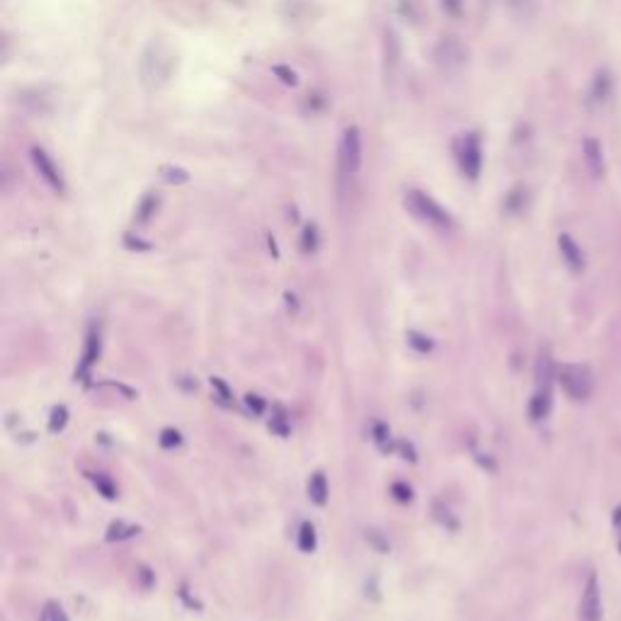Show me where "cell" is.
I'll return each instance as SVG.
<instances>
[{
	"mask_svg": "<svg viewBox=\"0 0 621 621\" xmlns=\"http://www.w3.org/2000/svg\"><path fill=\"white\" fill-rule=\"evenodd\" d=\"M177 68V56L165 41L153 39L149 46L144 49L139 59V78H141V86L146 88L149 93H156L165 86L168 81L172 78Z\"/></svg>",
	"mask_w": 621,
	"mask_h": 621,
	"instance_id": "cell-1",
	"label": "cell"
},
{
	"mask_svg": "<svg viewBox=\"0 0 621 621\" xmlns=\"http://www.w3.org/2000/svg\"><path fill=\"white\" fill-rule=\"evenodd\" d=\"M405 207H408V212L413 214V217H418L420 221H425V224L435 226V228H451V226H454L449 212L442 209L430 194L420 192V189H410V192H405Z\"/></svg>",
	"mask_w": 621,
	"mask_h": 621,
	"instance_id": "cell-2",
	"label": "cell"
},
{
	"mask_svg": "<svg viewBox=\"0 0 621 621\" xmlns=\"http://www.w3.org/2000/svg\"><path fill=\"white\" fill-rule=\"evenodd\" d=\"M338 165L345 177H355L362 168V134L355 124L347 126L340 136L338 146Z\"/></svg>",
	"mask_w": 621,
	"mask_h": 621,
	"instance_id": "cell-3",
	"label": "cell"
},
{
	"mask_svg": "<svg viewBox=\"0 0 621 621\" xmlns=\"http://www.w3.org/2000/svg\"><path fill=\"white\" fill-rule=\"evenodd\" d=\"M456 163L459 170L464 172L468 180H478L483 168V149H481V136L478 134H464L456 141Z\"/></svg>",
	"mask_w": 621,
	"mask_h": 621,
	"instance_id": "cell-4",
	"label": "cell"
},
{
	"mask_svg": "<svg viewBox=\"0 0 621 621\" xmlns=\"http://www.w3.org/2000/svg\"><path fill=\"white\" fill-rule=\"evenodd\" d=\"M559 381L573 401H585L592 393V371L585 364H563Z\"/></svg>",
	"mask_w": 621,
	"mask_h": 621,
	"instance_id": "cell-5",
	"label": "cell"
},
{
	"mask_svg": "<svg viewBox=\"0 0 621 621\" xmlns=\"http://www.w3.org/2000/svg\"><path fill=\"white\" fill-rule=\"evenodd\" d=\"M466 61V49L461 46V41H456V36H444L435 49V63L444 73L456 71L459 66H464Z\"/></svg>",
	"mask_w": 621,
	"mask_h": 621,
	"instance_id": "cell-6",
	"label": "cell"
},
{
	"mask_svg": "<svg viewBox=\"0 0 621 621\" xmlns=\"http://www.w3.org/2000/svg\"><path fill=\"white\" fill-rule=\"evenodd\" d=\"M29 158H32V165H34V170L39 172L41 180L54 189V192H63V189H66V185H63V177H61V170L56 168V163L51 161V156L46 153L44 149H39V146H32Z\"/></svg>",
	"mask_w": 621,
	"mask_h": 621,
	"instance_id": "cell-7",
	"label": "cell"
},
{
	"mask_svg": "<svg viewBox=\"0 0 621 621\" xmlns=\"http://www.w3.org/2000/svg\"><path fill=\"white\" fill-rule=\"evenodd\" d=\"M580 619L582 621L602 619V597H599L597 575H590V580H587L585 594H582V604H580Z\"/></svg>",
	"mask_w": 621,
	"mask_h": 621,
	"instance_id": "cell-8",
	"label": "cell"
},
{
	"mask_svg": "<svg viewBox=\"0 0 621 621\" xmlns=\"http://www.w3.org/2000/svg\"><path fill=\"white\" fill-rule=\"evenodd\" d=\"M582 156H585V165L587 172L599 180L604 175V156H602V146H599L597 139H585L582 141Z\"/></svg>",
	"mask_w": 621,
	"mask_h": 621,
	"instance_id": "cell-9",
	"label": "cell"
},
{
	"mask_svg": "<svg viewBox=\"0 0 621 621\" xmlns=\"http://www.w3.org/2000/svg\"><path fill=\"white\" fill-rule=\"evenodd\" d=\"M559 248H561V255H563V260H566V265L571 267L573 272H582V267H585V255H582L580 245H578L571 236L568 233L559 236Z\"/></svg>",
	"mask_w": 621,
	"mask_h": 621,
	"instance_id": "cell-10",
	"label": "cell"
},
{
	"mask_svg": "<svg viewBox=\"0 0 621 621\" xmlns=\"http://www.w3.org/2000/svg\"><path fill=\"white\" fill-rule=\"evenodd\" d=\"M549 410H551V391H549V386H546V388H539V391L531 396L529 418L531 420H544L546 415H549Z\"/></svg>",
	"mask_w": 621,
	"mask_h": 621,
	"instance_id": "cell-11",
	"label": "cell"
},
{
	"mask_svg": "<svg viewBox=\"0 0 621 621\" xmlns=\"http://www.w3.org/2000/svg\"><path fill=\"white\" fill-rule=\"evenodd\" d=\"M609 90H612V83H609V76L604 71H599L597 76L592 78V86H590V102L599 104L609 97Z\"/></svg>",
	"mask_w": 621,
	"mask_h": 621,
	"instance_id": "cell-12",
	"label": "cell"
},
{
	"mask_svg": "<svg viewBox=\"0 0 621 621\" xmlns=\"http://www.w3.org/2000/svg\"><path fill=\"white\" fill-rule=\"evenodd\" d=\"M308 496L315 505H325V500H328V483H325L323 473H313V478L308 483Z\"/></svg>",
	"mask_w": 621,
	"mask_h": 621,
	"instance_id": "cell-13",
	"label": "cell"
},
{
	"mask_svg": "<svg viewBox=\"0 0 621 621\" xmlns=\"http://www.w3.org/2000/svg\"><path fill=\"white\" fill-rule=\"evenodd\" d=\"M551 378H554V367H551V360H549V355H541L539 362H536V383H539V388H546Z\"/></svg>",
	"mask_w": 621,
	"mask_h": 621,
	"instance_id": "cell-14",
	"label": "cell"
},
{
	"mask_svg": "<svg viewBox=\"0 0 621 621\" xmlns=\"http://www.w3.org/2000/svg\"><path fill=\"white\" fill-rule=\"evenodd\" d=\"M161 175L165 182L170 185H182V182L189 180V172L185 168H177V165H161Z\"/></svg>",
	"mask_w": 621,
	"mask_h": 621,
	"instance_id": "cell-15",
	"label": "cell"
},
{
	"mask_svg": "<svg viewBox=\"0 0 621 621\" xmlns=\"http://www.w3.org/2000/svg\"><path fill=\"white\" fill-rule=\"evenodd\" d=\"M156 212H158V197L156 194H146V197L141 199L139 209H136V219H139L141 224H146Z\"/></svg>",
	"mask_w": 621,
	"mask_h": 621,
	"instance_id": "cell-16",
	"label": "cell"
},
{
	"mask_svg": "<svg viewBox=\"0 0 621 621\" xmlns=\"http://www.w3.org/2000/svg\"><path fill=\"white\" fill-rule=\"evenodd\" d=\"M299 549H301L303 554H310V551L315 549V529L310 522H303L301 529H299Z\"/></svg>",
	"mask_w": 621,
	"mask_h": 621,
	"instance_id": "cell-17",
	"label": "cell"
},
{
	"mask_svg": "<svg viewBox=\"0 0 621 621\" xmlns=\"http://www.w3.org/2000/svg\"><path fill=\"white\" fill-rule=\"evenodd\" d=\"M39 621H68V619H66V612L61 609V604L46 602L44 609H41V614H39Z\"/></svg>",
	"mask_w": 621,
	"mask_h": 621,
	"instance_id": "cell-18",
	"label": "cell"
},
{
	"mask_svg": "<svg viewBox=\"0 0 621 621\" xmlns=\"http://www.w3.org/2000/svg\"><path fill=\"white\" fill-rule=\"evenodd\" d=\"M97 355H100V338L97 335H90V338H88V347H86V355H83V367H90V364H95V360H97Z\"/></svg>",
	"mask_w": 621,
	"mask_h": 621,
	"instance_id": "cell-19",
	"label": "cell"
},
{
	"mask_svg": "<svg viewBox=\"0 0 621 621\" xmlns=\"http://www.w3.org/2000/svg\"><path fill=\"white\" fill-rule=\"evenodd\" d=\"M272 73L280 78L284 86H296V83H299L296 71H292V68H287V66H272Z\"/></svg>",
	"mask_w": 621,
	"mask_h": 621,
	"instance_id": "cell-20",
	"label": "cell"
},
{
	"mask_svg": "<svg viewBox=\"0 0 621 621\" xmlns=\"http://www.w3.org/2000/svg\"><path fill=\"white\" fill-rule=\"evenodd\" d=\"M66 420H68V410L63 408V405H61V408H54V413H51V423H49L51 432H59V430H63Z\"/></svg>",
	"mask_w": 621,
	"mask_h": 621,
	"instance_id": "cell-21",
	"label": "cell"
},
{
	"mask_svg": "<svg viewBox=\"0 0 621 621\" xmlns=\"http://www.w3.org/2000/svg\"><path fill=\"white\" fill-rule=\"evenodd\" d=\"M408 342L418 352H430V350H432V342H430V338H425V335H420V333H410L408 335Z\"/></svg>",
	"mask_w": 621,
	"mask_h": 621,
	"instance_id": "cell-22",
	"label": "cell"
},
{
	"mask_svg": "<svg viewBox=\"0 0 621 621\" xmlns=\"http://www.w3.org/2000/svg\"><path fill=\"white\" fill-rule=\"evenodd\" d=\"M315 240H318L315 226H306V231H303V250H306V252L315 250Z\"/></svg>",
	"mask_w": 621,
	"mask_h": 621,
	"instance_id": "cell-23",
	"label": "cell"
},
{
	"mask_svg": "<svg viewBox=\"0 0 621 621\" xmlns=\"http://www.w3.org/2000/svg\"><path fill=\"white\" fill-rule=\"evenodd\" d=\"M391 493L401 500V503H410V498H413V491H410L408 486H403V483H393Z\"/></svg>",
	"mask_w": 621,
	"mask_h": 621,
	"instance_id": "cell-24",
	"label": "cell"
},
{
	"mask_svg": "<svg viewBox=\"0 0 621 621\" xmlns=\"http://www.w3.org/2000/svg\"><path fill=\"white\" fill-rule=\"evenodd\" d=\"M161 444L163 446H177L180 444V432H175V430H163Z\"/></svg>",
	"mask_w": 621,
	"mask_h": 621,
	"instance_id": "cell-25",
	"label": "cell"
},
{
	"mask_svg": "<svg viewBox=\"0 0 621 621\" xmlns=\"http://www.w3.org/2000/svg\"><path fill=\"white\" fill-rule=\"evenodd\" d=\"M519 202H522V189H514V192H510V197H507V209H510V212H517Z\"/></svg>",
	"mask_w": 621,
	"mask_h": 621,
	"instance_id": "cell-26",
	"label": "cell"
},
{
	"mask_svg": "<svg viewBox=\"0 0 621 621\" xmlns=\"http://www.w3.org/2000/svg\"><path fill=\"white\" fill-rule=\"evenodd\" d=\"M95 486H97L100 491L104 493V498H114V488L109 486L107 481H102V478H95Z\"/></svg>",
	"mask_w": 621,
	"mask_h": 621,
	"instance_id": "cell-27",
	"label": "cell"
},
{
	"mask_svg": "<svg viewBox=\"0 0 621 621\" xmlns=\"http://www.w3.org/2000/svg\"><path fill=\"white\" fill-rule=\"evenodd\" d=\"M245 403H248V408L255 410V413H262V408H265V403L260 401V396H248L245 398Z\"/></svg>",
	"mask_w": 621,
	"mask_h": 621,
	"instance_id": "cell-28",
	"label": "cell"
},
{
	"mask_svg": "<svg viewBox=\"0 0 621 621\" xmlns=\"http://www.w3.org/2000/svg\"><path fill=\"white\" fill-rule=\"evenodd\" d=\"M212 386H214V388H219V393H221V398H224V401H228V398H231L228 388H226V383L221 381V378H212Z\"/></svg>",
	"mask_w": 621,
	"mask_h": 621,
	"instance_id": "cell-29",
	"label": "cell"
},
{
	"mask_svg": "<svg viewBox=\"0 0 621 621\" xmlns=\"http://www.w3.org/2000/svg\"><path fill=\"white\" fill-rule=\"evenodd\" d=\"M444 10L451 15H459L461 10V0H444Z\"/></svg>",
	"mask_w": 621,
	"mask_h": 621,
	"instance_id": "cell-30",
	"label": "cell"
},
{
	"mask_svg": "<svg viewBox=\"0 0 621 621\" xmlns=\"http://www.w3.org/2000/svg\"><path fill=\"white\" fill-rule=\"evenodd\" d=\"M510 3H514V5H519V3H524V0H510Z\"/></svg>",
	"mask_w": 621,
	"mask_h": 621,
	"instance_id": "cell-31",
	"label": "cell"
}]
</instances>
